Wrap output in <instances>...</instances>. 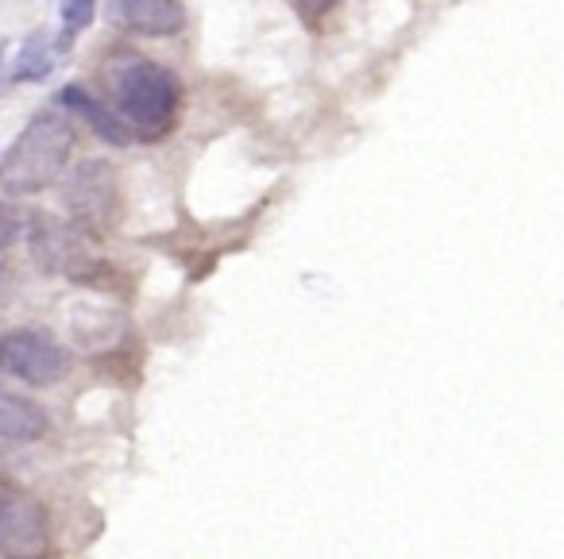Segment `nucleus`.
<instances>
[{"label": "nucleus", "instance_id": "obj_1", "mask_svg": "<svg viewBox=\"0 0 564 559\" xmlns=\"http://www.w3.org/2000/svg\"><path fill=\"white\" fill-rule=\"evenodd\" d=\"M105 86L112 97V112L124 120L132 140H163L178 120L182 86L174 70L151 63L132 51H120L105 63Z\"/></svg>", "mask_w": 564, "mask_h": 559}, {"label": "nucleus", "instance_id": "obj_2", "mask_svg": "<svg viewBox=\"0 0 564 559\" xmlns=\"http://www.w3.org/2000/svg\"><path fill=\"white\" fill-rule=\"evenodd\" d=\"M74 155V124L58 109L35 112L0 155V197H32L63 178Z\"/></svg>", "mask_w": 564, "mask_h": 559}, {"label": "nucleus", "instance_id": "obj_3", "mask_svg": "<svg viewBox=\"0 0 564 559\" xmlns=\"http://www.w3.org/2000/svg\"><path fill=\"white\" fill-rule=\"evenodd\" d=\"M63 205L70 212V224L86 235H101L112 228L120 209V182L105 158H89L66 178Z\"/></svg>", "mask_w": 564, "mask_h": 559}, {"label": "nucleus", "instance_id": "obj_4", "mask_svg": "<svg viewBox=\"0 0 564 559\" xmlns=\"http://www.w3.org/2000/svg\"><path fill=\"white\" fill-rule=\"evenodd\" d=\"M0 371L28 386H55L70 374V351L43 328H12L0 336Z\"/></svg>", "mask_w": 564, "mask_h": 559}, {"label": "nucleus", "instance_id": "obj_5", "mask_svg": "<svg viewBox=\"0 0 564 559\" xmlns=\"http://www.w3.org/2000/svg\"><path fill=\"white\" fill-rule=\"evenodd\" d=\"M51 544L47 513L28 490L0 482V559H40Z\"/></svg>", "mask_w": 564, "mask_h": 559}, {"label": "nucleus", "instance_id": "obj_6", "mask_svg": "<svg viewBox=\"0 0 564 559\" xmlns=\"http://www.w3.org/2000/svg\"><path fill=\"white\" fill-rule=\"evenodd\" d=\"M32 255L47 274H66V278H89L97 271V259L89 255L86 232L74 224H58L51 217H35L32 224Z\"/></svg>", "mask_w": 564, "mask_h": 559}, {"label": "nucleus", "instance_id": "obj_7", "mask_svg": "<svg viewBox=\"0 0 564 559\" xmlns=\"http://www.w3.org/2000/svg\"><path fill=\"white\" fill-rule=\"evenodd\" d=\"M105 17L120 32L151 35V40H166V35H178L186 28L182 0H109Z\"/></svg>", "mask_w": 564, "mask_h": 559}, {"label": "nucleus", "instance_id": "obj_8", "mask_svg": "<svg viewBox=\"0 0 564 559\" xmlns=\"http://www.w3.org/2000/svg\"><path fill=\"white\" fill-rule=\"evenodd\" d=\"M58 109H66L78 120H86L89 132H94L97 140L112 143V147H128V143H132V132L124 128V120H120L105 101H97L94 94H86L82 86H66L63 94H58Z\"/></svg>", "mask_w": 564, "mask_h": 559}, {"label": "nucleus", "instance_id": "obj_9", "mask_svg": "<svg viewBox=\"0 0 564 559\" xmlns=\"http://www.w3.org/2000/svg\"><path fill=\"white\" fill-rule=\"evenodd\" d=\"M47 413L17 394H0V440H40L47 432Z\"/></svg>", "mask_w": 564, "mask_h": 559}, {"label": "nucleus", "instance_id": "obj_10", "mask_svg": "<svg viewBox=\"0 0 564 559\" xmlns=\"http://www.w3.org/2000/svg\"><path fill=\"white\" fill-rule=\"evenodd\" d=\"M51 70H55V43H51L47 32H32L17 55L12 81H43L51 78Z\"/></svg>", "mask_w": 564, "mask_h": 559}, {"label": "nucleus", "instance_id": "obj_11", "mask_svg": "<svg viewBox=\"0 0 564 559\" xmlns=\"http://www.w3.org/2000/svg\"><path fill=\"white\" fill-rule=\"evenodd\" d=\"M58 17H63V47L78 32H86L97 17V0H58Z\"/></svg>", "mask_w": 564, "mask_h": 559}, {"label": "nucleus", "instance_id": "obj_12", "mask_svg": "<svg viewBox=\"0 0 564 559\" xmlns=\"http://www.w3.org/2000/svg\"><path fill=\"white\" fill-rule=\"evenodd\" d=\"M337 4V0H294V9H299V20L306 28H317L325 17H329V9Z\"/></svg>", "mask_w": 564, "mask_h": 559}, {"label": "nucleus", "instance_id": "obj_13", "mask_svg": "<svg viewBox=\"0 0 564 559\" xmlns=\"http://www.w3.org/2000/svg\"><path fill=\"white\" fill-rule=\"evenodd\" d=\"M20 235V220L9 209H0V251H9Z\"/></svg>", "mask_w": 564, "mask_h": 559}, {"label": "nucleus", "instance_id": "obj_14", "mask_svg": "<svg viewBox=\"0 0 564 559\" xmlns=\"http://www.w3.org/2000/svg\"><path fill=\"white\" fill-rule=\"evenodd\" d=\"M0 289H4V263H0Z\"/></svg>", "mask_w": 564, "mask_h": 559}]
</instances>
